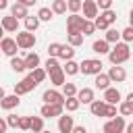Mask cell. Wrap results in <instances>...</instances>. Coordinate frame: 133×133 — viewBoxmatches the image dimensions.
Wrapping results in <instances>:
<instances>
[{
  "label": "cell",
  "mask_w": 133,
  "mask_h": 133,
  "mask_svg": "<svg viewBox=\"0 0 133 133\" xmlns=\"http://www.w3.org/2000/svg\"><path fill=\"white\" fill-rule=\"evenodd\" d=\"M125 133H133V121H131V123H127V129H125Z\"/></svg>",
  "instance_id": "f907efd6"
},
{
  "label": "cell",
  "mask_w": 133,
  "mask_h": 133,
  "mask_svg": "<svg viewBox=\"0 0 133 133\" xmlns=\"http://www.w3.org/2000/svg\"><path fill=\"white\" fill-rule=\"evenodd\" d=\"M66 4L71 15H79V10H83V0H66Z\"/></svg>",
  "instance_id": "d6a6232c"
},
{
  "label": "cell",
  "mask_w": 133,
  "mask_h": 133,
  "mask_svg": "<svg viewBox=\"0 0 133 133\" xmlns=\"http://www.w3.org/2000/svg\"><path fill=\"white\" fill-rule=\"evenodd\" d=\"M60 50H62V44L52 42V44L48 46V56H50V58H58V56H60Z\"/></svg>",
  "instance_id": "e575fe53"
},
{
  "label": "cell",
  "mask_w": 133,
  "mask_h": 133,
  "mask_svg": "<svg viewBox=\"0 0 133 133\" xmlns=\"http://www.w3.org/2000/svg\"><path fill=\"white\" fill-rule=\"evenodd\" d=\"M42 133H50V131H42Z\"/></svg>",
  "instance_id": "db71d44e"
},
{
  "label": "cell",
  "mask_w": 133,
  "mask_h": 133,
  "mask_svg": "<svg viewBox=\"0 0 133 133\" xmlns=\"http://www.w3.org/2000/svg\"><path fill=\"white\" fill-rule=\"evenodd\" d=\"M73 56H75V48L71 44H62V50H60V56L58 58H62L66 62V60H73Z\"/></svg>",
  "instance_id": "f546056e"
},
{
  "label": "cell",
  "mask_w": 133,
  "mask_h": 133,
  "mask_svg": "<svg viewBox=\"0 0 133 133\" xmlns=\"http://www.w3.org/2000/svg\"><path fill=\"white\" fill-rule=\"evenodd\" d=\"M129 25H131V27H133V8H131V10H129Z\"/></svg>",
  "instance_id": "f5cc1de1"
},
{
  "label": "cell",
  "mask_w": 133,
  "mask_h": 133,
  "mask_svg": "<svg viewBox=\"0 0 133 133\" xmlns=\"http://www.w3.org/2000/svg\"><path fill=\"white\" fill-rule=\"evenodd\" d=\"M23 23H25V31H31V33H33V31H37V27H39V23H42V21H39V17H37V15H29Z\"/></svg>",
  "instance_id": "7402d4cb"
},
{
  "label": "cell",
  "mask_w": 133,
  "mask_h": 133,
  "mask_svg": "<svg viewBox=\"0 0 133 133\" xmlns=\"http://www.w3.org/2000/svg\"><path fill=\"white\" fill-rule=\"evenodd\" d=\"M50 8L54 10V15H64L69 10V4H66V0H52V6Z\"/></svg>",
  "instance_id": "83f0119b"
},
{
  "label": "cell",
  "mask_w": 133,
  "mask_h": 133,
  "mask_svg": "<svg viewBox=\"0 0 133 133\" xmlns=\"http://www.w3.org/2000/svg\"><path fill=\"white\" fill-rule=\"evenodd\" d=\"M27 8H29V6H25V4H21V2H15V4L10 6V15H12V17H17V19H23V21H25V19L29 17V12H27Z\"/></svg>",
  "instance_id": "ac0fdd59"
},
{
  "label": "cell",
  "mask_w": 133,
  "mask_h": 133,
  "mask_svg": "<svg viewBox=\"0 0 133 133\" xmlns=\"http://www.w3.org/2000/svg\"><path fill=\"white\" fill-rule=\"evenodd\" d=\"M27 133H31V131H27Z\"/></svg>",
  "instance_id": "11a10c76"
},
{
  "label": "cell",
  "mask_w": 133,
  "mask_h": 133,
  "mask_svg": "<svg viewBox=\"0 0 133 133\" xmlns=\"http://www.w3.org/2000/svg\"><path fill=\"white\" fill-rule=\"evenodd\" d=\"M0 48H2V52H4L8 58H15V56H17V50H19V44H17V39H12V37H2Z\"/></svg>",
  "instance_id": "30bf717a"
},
{
  "label": "cell",
  "mask_w": 133,
  "mask_h": 133,
  "mask_svg": "<svg viewBox=\"0 0 133 133\" xmlns=\"http://www.w3.org/2000/svg\"><path fill=\"white\" fill-rule=\"evenodd\" d=\"M96 2H98V8H100V12H102V10H110L114 0H96Z\"/></svg>",
  "instance_id": "7bdbcfd3"
},
{
  "label": "cell",
  "mask_w": 133,
  "mask_h": 133,
  "mask_svg": "<svg viewBox=\"0 0 133 133\" xmlns=\"http://www.w3.org/2000/svg\"><path fill=\"white\" fill-rule=\"evenodd\" d=\"M15 2H21V4H25V6H33L37 0H15Z\"/></svg>",
  "instance_id": "c3c4849f"
},
{
  "label": "cell",
  "mask_w": 133,
  "mask_h": 133,
  "mask_svg": "<svg viewBox=\"0 0 133 133\" xmlns=\"http://www.w3.org/2000/svg\"><path fill=\"white\" fill-rule=\"evenodd\" d=\"M37 17H39V21H42V23H50V21L54 19V10H52V8H48V6H42V8L37 10Z\"/></svg>",
  "instance_id": "484cf974"
},
{
  "label": "cell",
  "mask_w": 133,
  "mask_h": 133,
  "mask_svg": "<svg viewBox=\"0 0 133 133\" xmlns=\"http://www.w3.org/2000/svg\"><path fill=\"white\" fill-rule=\"evenodd\" d=\"M15 39H17V44H19L21 50H31V48L37 44V39H35V35H33L31 31H19Z\"/></svg>",
  "instance_id": "8992f818"
},
{
  "label": "cell",
  "mask_w": 133,
  "mask_h": 133,
  "mask_svg": "<svg viewBox=\"0 0 133 133\" xmlns=\"http://www.w3.org/2000/svg\"><path fill=\"white\" fill-rule=\"evenodd\" d=\"M37 85H39V83H37L31 75H27V77H25V79H21L19 83H15V94H17V96H25V94L33 91Z\"/></svg>",
  "instance_id": "5b68a950"
},
{
  "label": "cell",
  "mask_w": 133,
  "mask_h": 133,
  "mask_svg": "<svg viewBox=\"0 0 133 133\" xmlns=\"http://www.w3.org/2000/svg\"><path fill=\"white\" fill-rule=\"evenodd\" d=\"M25 64H27V69H29V71L39 69V56H37L35 52H29V54L25 56Z\"/></svg>",
  "instance_id": "cb8c5ba5"
},
{
  "label": "cell",
  "mask_w": 133,
  "mask_h": 133,
  "mask_svg": "<svg viewBox=\"0 0 133 133\" xmlns=\"http://www.w3.org/2000/svg\"><path fill=\"white\" fill-rule=\"evenodd\" d=\"M129 56H131L129 44H127V42H118V44H114V46H112V50H110V54H108V60H110L112 64L121 66L123 62H127V60H129Z\"/></svg>",
  "instance_id": "6da1fadb"
},
{
  "label": "cell",
  "mask_w": 133,
  "mask_h": 133,
  "mask_svg": "<svg viewBox=\"0 0 133 133\" xmlns=\"http://www.w3.org/2000/svg\"><path fill=\"white\" fill-rule=\"evenodd\" d=\"M121 33H123V42H127V44H131V42H133V27H131V25H127Z\"/></svg>",
  "instance_id": "60d3db41"
},
{
  "label": "cell",
  "mask_w": 133,
  "mask_h": 133,
  "mask_svg": "<svg viewBox=\"0 0 133 133\" xmlns=\"http://www.w3.org/2000/svg\"><path fill=\"white\" fill-rule=\"evenodd\" d=\"M50 83H52L54 87H62V85L66 83V73H64V69H62V66L50 73Z\"/></svg>",
  "instance_id": "9a60e30c"
},
{
  "label": "cell",
  "mask_w": 133,
  "mask_h": 133,
  "mask_svg": "<svg viewBox=\"0 0 133 133\" xmlns=\"http://www.w3.org/2000/svg\"><path fill=\"white\" fill-rule=\"evenodd\" d=\"M73 129H75L73 116H69L66 112H64L62 116H58V131H60V133H73Z\"/></svg>",
  "instance_id": "4fadbf2b"
},
{
  "label": "cell",
  "mask_w": 133,
  "mask_h": 133,
  "mask_svg": "<svg viewBox=\"0 0 133 133\" xmlns=\"http://www.w3.org/2000/svg\"><path fill=\"white\" fill-rule=\"evenodd\" d=\"M89 110H91V114H94V116H106L108 104H106L104 100H94V102L89 104Z\"/></svg>",
  "instance_id": "e0dca14e"
},
{
  "label": "cell",
  "mask_w": 133,
  "mask_h": 133,
  "mask_svg": "<svg viewBox=\"0 0 133 133\" xmlns=\"http://www.w3.org/2000/svg\"><path fill=\"white\" fill-rule=\"evenodd\" d=\"M110 77H108V73H100V75H96V79H94V85H96V89H102V91H106L108 87H110Z\"/></svg>",
  "instance_id": "d6986e66"
},
{
  "label": "cell",
  "mask_w": 133,
  "mask_h": 133,
  "mask_svg": "<svg viewBox=\"0 0 133 133\" xmlns=\"http://www.w3.org/2000/svg\"><path fill=\"white\" fill-rule=\"evenodd\" d=\"M114 116H118V108H116V106H112V104H108V110H106V118L110 121V118H114Z\"/></svg>",
  "instance_id": "f6af8a7d"
},
{
  "label": "cell",
  "mask_w": 133,
  "mask_h": 133,
  "mask_svg": "<svg viewBox=\"0 0 133 133\" xmlns=\"http://www.w3.org/2000/svg\"><path fill=\"white\" fill-rule=\"evenodd\" d=\"M44 131V116H31V133Z\"/></svg>",
  "instance_id": "1f68e13d"
},
{
  "label": "cell",
  "mask_w": 133,
  "mask_h": 133,
  "mask_svg": "<svg viewBox=\"0 0 133 133\" xmlns=\"http://www.w3.org/2000/svg\"><path fill=\"white\" fill-rule=\"evenodd\" d=\"M100 17H102L108 25H114V23H116V19H118V17H116V12H114L112 8H110V10H102V12H100Z\"/></svg>",
  "instance_id": "836d02e7"
},
{
  "label": "cell",
  "mask_w": 133,
  "mask_h": 133,
  "mask_svg": "<svg viewBox=\"0 0 133 133\" xmlns=\"http://www.w3.org/2000/svg\"><path fill=\"white\" fill-rule=\"evenodd\" d=\"M6 129H8V123H6V118H0V133H6Z\"/></svg>",
  "instance_id": "bcb514c9"
},
{
  "label": "cell",
  "mask_w": 133,
  "mask_h": 133,
  "mask_svg": "<svg viewBox=\"0 0 133 133\" xmlns=\"http://www.w3.org/2000/svg\"><path fill=\"white\" fill-rule=\"evenodd\" d=\"M2 29H4L6 33H19V19L12 17V15L2 17Z\"/></svg>",
  "instance_id": "8fae6325"
},
{
  "label": "cell",
  "mask_w": 133,
  "mask_h": 133,
  "mask_svg": "<svg viewBox=\"0 0 133 133\" xmlns=\"http://www.w3.org/2000/svg\"><path fill=\"white\" fill-rule=\"evenodd\" d=\"M102 60H98V58H85L83 62H81V73L83 75H100L102 73Z\"/></svg>",
  "instance_id": "277c9868"
},
{
  "label": "cell",
  "mask_w": 133,
  "mask_h": 133,
  "mask_svg": "<svg viewBox=\"0 0 133 133\" xmlns=\"http://www.w3.org/2000/svg\"><path fill=\"white\" fill-rule=\"evenodd\" d=\"M64 114V104H44L39 108V116L44 118H54V116H62Z\"/></svg>",
  "instance_id": "52a82bcc"
},
{
  "label": "cell",
  "mask_w": 133,
  "mask_h": 133,
  "mask_svg": "<svg viewBox=\"0 0 133 133\" xmlns=\"http://www.w3.org/2000/svg\"><path fill=\"white\" fill-rule=\"evenodd\" d=\"M21 96H17V94H10V96H4L2 100H0V106H2V110H12V108H17L19 104H21V100H19Z\"/></svg>",
  "instance_id": "2e32d148"
},
{
  "label": "cell",
  "mask_w": 133,
  "mask_h": 133,
  "mask_svg": "<svg viewBox=\"0 0 133 133\" xmlns=\"http://www.w3.org/2000/svg\"><path fill=\"white\" fill-rule=\"evenodd\" d=\"M62 69H64V73H66L69 77H73V75L81 73V64H79V62H75V60H66Z\"/></svg>",
  "instance_id": "d4e9b609"
},
{
  "label": "cell",
  "mask_w": 133,
  "mask_h": 133,
  "mask_svg": "<svg viewBox=\"0 0 133 133\" xmlns=\"http://www.w3.org/2000/svg\"><path fill=\"white\" fill-rule=\"evenodd\" d=\"M44 69L48 71V75H50L52 71H56V69H60V64H58V58H50V56H48V60H46V64H44Z\"/></svg>",
  "instance_id": "f35d334b"
},
{
  "label": "cell",
  "mask_w": 133,
  "mask_h": 133,
  "mask_svg": "<svg viewBox=\"0 0 133 133\" xmlns=\"http://www.w3.org/2000/svg\"><path fill=\"white\" fill-rule=\"evenodd\" d=\"M85 17L81 15H71L66 17V33H83V27H85Z\"/></svg>",
  "instance_id": "3957f363"
},
{
  "label": "cell",
  "mask_w": 133,
  "mask_h": 133,
  "mask_svg": "<svg viewBox=\"0 0 133 133\" xmlns=\"http://www.w3.org/2000/svg\"><path fill=\"white\" fill-rule=\"evenodd\" d=\"M19 129H21V131H31V116H21Z\"/></svg>",
  "instance_id": "ab89813d"
},
{
  "label": "cell",
  "mask_w": 133,
  "mask_h": 133,
  "mask_svg": "<svg viewBox=\"0 0 133 133\" xmlns=\"http://www.w3.org/2000/svg\"><path fill=\"white\" fill-rule=\"evenodd\" d=\"M79 106H81V102H79L77 96L64 100V110H66V112H75V110H79Z\"/></svg>",
  "instance_id": "4dcf8cb0"
},
{
  "label": "cell",
  "mask_w": 133,
  "mask_h": 133,
  "mask_svg": "<svg viewBox=\"0 0 133 133\" xmlns=\"http://www.w3.org/2000/svg\"><path fill=\"white\" fill-rule=\"evenodd\" d=\"M83 17L87 21H96L100 17V8L96 0H83Z\"/></svg>",
  "instance_id": "ba28073f"
},
{
  "label": "cell",
  "mask_w": 133,
  "mask_h": 133,
  "mask_svg": "<svg viewBox=\"0 0 133 133\" xmlns=\"http://www.w3.org/2000/svg\"><path fill=\"white\" fill-rule=\"evenodd\" d=\"M0 8H2V10L8 8V0H0Z\"/></svg>",
  "instance_id": "816d5d0a"
},
{
  "label": "cell",
  "mask_w": 133,
  "mask_h": 133,
  "mask_svg": "<svg viewBox=\"0 0 133 133\" xmlns=\"http://www.w3.org/2000/svg\"><path fill=\"white\" fill-rule=\"evenodd\" d=\"M62 94H64V98H73V96L79 94V89H77L75 83H64L62 85Z\"/></svg>",
  "instance_id": "d590c367"
},
{
  "label": "cell",
  "mask_w": 133,
  "mask_h": 133,
  "mask_svg": "<svg viewBox=\"0 0 133 133\" xmlns=\"http://www.w3.org/2000/svg\"><path fill=\"white\" fill-rule=\"evenodd\" d=\"M98 133H100V131H98ZM102 133H104V131H102Z\"/></svg>",
  "instance_id": "9f6ffc18"
},
{
  "label": "cell",
  "mask_w": 133,
  "mask_h": 133,
  "mask_svg": "<svg viewBox=\"0 0 133 133\" xmlns=\"http://www.w3.org/2000/svg\"><path fill=\"white\" fill-rule=\"evenodd\" d=\"M125 129H127V123H125V116H121V114L106 121L104 127H102L104 133H125Z\"/></svg>",
  "instance_id": "7a4b0ae2"
},
{
  "label": "cell",
  "mask_w": 133,
  "mask_h": 133,
  "mask_svg": "<svg viewBox=\"0 0 133 133\" xmlns=\"http://www.w3.org/2000/svg\"><path fill=\"white\" fill-rule=\"evenodd\" d=\"M77 98H79V102L81 104H91L96 98H94V89L91 87H81L79 89V94H77Z\"/></svg>",
  "instance_id": "44dd1931"
},
{
  "label": "cell",
  "mask_w": 133,
  "mask_h": 133,
  "mask_svg": "<svg viewBox=\"0 0 133 133\" xmlns=\"http://www.w3.org/2000/svg\"><path fill=\"white\" fill-rule=\"evenodd\" d=\"M98 27H96V23L94 21H85V27H83V35H94V31H96Z\"/></svg>",
  "instance_id": "b9f144b4"
},
{
  "label": "cell",
  "mask_w": 133,
  "mask_h": 133,
  "mask_svg": "<svg viewBox=\"0 0 133 133\" xmlns=\"http://www.w3.org/2000/svg\"><path fill=\"white\" fill-rule=\"evenodd\" d=\"M29 75H31V77H33V79H35V81H37V83H42V81H44V79H46V77H48V71H46V69H42V66H39V69H35V71H31V73H29Z\"/></svg>",
  "instance_id": "74e56055"
},
{
  "label": "cell",
  "mask_w": 133,
  "mask_h": 133,
  "mask_svg": "<svg viewBox=\"0 0 133 133\" xmlns=\"http://www.w3.org/2000/svg\"><path fill=\"white\" fill-rule=\"evenodd\" d=\"M104 39H106L108 44H118V42L123 39V33H121L118 29H114V27H110V29L106 31V35H104Z\"/></svg>",
  "instance_id": "603a6c76"
},
{
  "label": "cell",
  "mask_w": 133,
  "mask_h": 133,
  "mask_svg": "<svg viewBox=\"0 0 133 133\" xmlns=\"http://www.w3.org/2000/svg\"><path fill=\"white\" fill-rule=\"evenodd\" d=\"M108 77H110V81H114V83H123V81L127 79V71H125L123 66L112 64V66L108 69Z\"/></svg>",
  "instance_id": "5bb4252c"
},
{
  "label": "cell",
  "mask_w": 133,
  "mask_h": 133,
  "mask_svg": "<svg viewBox=\"0 0 133 133\" xmlns=\"http://www.w3.org/2000/svg\"><path fill=\"white\" fill-rule=\"evenodd\" d=\"M125 102H129V104H133V91H129V94H127V98H125Z\"/></svg>",
  "instance_id": "681fc988"
},
{
  "label": "cell",
  "mask_w": 133,
  "mask_h": 133,
  "mask_svg": "<svg viewBox=\"0 0 133 133\" xmlns=\"http://www.w3.org/2000/svg\"><path fill=\"white\" fill-rule=\"evenodd\" d=\"M73 133H87V129H85L83 125H75V129H73Z\"/></svg>",
  "instance_id": "7dc6e473"
},
{
  "label": "cell",
  "mask_w": 133,
  "mask_h": 133,
  "mask_svg": "<svg viewBox=\"0 0 133 133\" xmlns=\"http://www.w3.org/2000/svg\"><path fill=\"white\" fill-rule=\"evenodd\" d=\"M19 121H21V116H17V114H8L6 116V123H8V127H19Z\"/></svg>",
  "instance_id": "ee69618b"
},
{
  "label": "cell",
  "mask_w": 133,
  "mask_h": 133,
  "mask_svg": "<svg viewBox=\"0 0 133 133\" xmlns=\"http://www.w3.org/2000/svg\"><path fill=\"white\" fill-rule=\"evenodd\" d=\"M42 100H44V104H64V94L62 91H58V89H46L44 94H42Z\"/></svg>",
  "instance_id": "9c48e42d"
},
{
  "label": "cell",
  "mask_w": 133,
  "mask_h": 133,
  "mask_svg": "<svg viewBox=\"0 0 133 133\" xmlns=\"http://www.w3.org/2000/svg\"><path fill=\"white\" fill-rule=\"evenodd\" d=\"M10 69H12L15 73H23V71H27V64H25V58H19V56H15V58H10Z\"/></svg>",
  "instance_id": "4316f807"
},
{
  "label": "cell",
  "mask_w": 133,
  "mask_h": 133,
  "mask_svg": "<svg viewBox=\"0 0 133 133\" xmlns=\"http://www.w3.org/2000/svg\"><path fill=\"white\" fill-rule=\"evenodd\" d=\"M83 33H66V42L73 46V48H79V46H83Z\"/></svg>",
  "instance_id": "f1b7e54d"
},
{
  "label": "cell",
  "mask_w": 133,
  "mask_h": 133,
  "mask_svg": "<svg viewBox=\"0 0 133 133\" xmlns=\"http://www.w3.org/2000/svg\"><path fill=\"white\" fill-rule=\"evenodd\" d=\"M91 50H94L96 54H100V56H102V54H110V50H112V48H110V44H108L106 39H96V42L91 44Z\"/></svg>",
  "instance_id": "ffe728a7"
},
{
  "label": "cell",
  "mask_w": 133,
  "mask_h": 133,
  "mask_svg": "<svg viewBox=\"0 0 133 133\" xmlns=\"http://www.w3.org/2000/svg\"><path fill=\"white\" fill-rule=\"evenodd\" d=\"M118 114H121V116H131V114H133V104H129V102L123 100V102L118 104Z\"/></svg>",
  "instance_id": "8d00e7d4"
},
{
  "label": "cell",
  "mask_w": 133,
  "mask_h": 133,
  "mask_svg": "<svg viewBox=\"0 0 133 133\" xmlns=\"http://www.w3.org/2000/svg\"><path fill=\"white\" fill-rule=\"evenodd\" d=\"M106 104H112V106H116V104H121L123 102V96H121V91L116 89V87H108L106 91H104V98H102Z\"/></svg>",
  "instance_id": "7c38bea8"
}]
</instances>
